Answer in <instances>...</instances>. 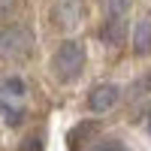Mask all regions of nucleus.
I'll return each instance as SVG.
<instances>
[{
  "mask_svg": "<svg viewBox=\"0 0 151 151\" xmlns=\"http://www.w3.org/2000/svg\"><path fill=\"white\" fill-rule=\"evenodd\" d=\"M85 60H88L85 45L76 42V40H64V42L58 45L55 58H52V76H55L60 85H73V82L82 76Z\"/></svg>",
  "mask_w": 151,
  "mask_h": 151,
  "instance_id": "f257e3e1",
  "label": "nucleus"
},
{
  "mask_svg": "<svg viewBox=\"0 0 151 151\" xmlns=\"http://www.w3.org/2000/svg\"><path fill=\"white\" fill-rule=\"evenodd\" d=\"M36 45L27 24H0V60H24Z\"/></svg>",
  "mask_w": 151,
  "mask_h": 151,
  "instance_id": "f03ea898",
  "label": "nucleus"
},
{
  "mask_svg": "<svg viewBox=\"0 0 151 151\" xmlns=\"http://www.w3.org/2000/svg\"><path fill=\"white\" fill-rule=\"evenodd\" d=\"M82 21V0H55L52 3V24L58 30H76Z\"/></svg>",
  "mask_w": 151,
  "mask_h": 151,
  "instance_id": "7ed1b4c3",
  "label": "nucleus"
},
{
  "mask_svg": "<svg viewBox=\"0 0 151 151\" xmlns=\"http://www.w3.org/2000/svg\"><path fill=\"white\" fill-rule=\"evenodd\" d=\"M118 100H121V88L112 85V82H103V85L91 88V94H88V109L97 112V115H103V112H109Z\"/></svg>",
  "mask_w": 151,
  "mask_h": 151,
  "instance_id": "20e7f679",
  "label": "nucleus"
},
{
  "mask_svg": "<svg viewBox=\"0 0 151 151\" xmlns=\"http://www.w3.org/2000/svg\"><path fill=\"white\" fill-rule=\"evenodd\" d=\"M124 36H127V21H124V15H109V21L100 27V40L106 45H121Z\"/></svg>",
  "mask_w": 151,
  "mask_h": 151,
  "instance_id": "39448f33",
  "label": "nucleus"
},
{
  "mask_svg": "<svg viewBox=\"0 0 151 151\" xmlns=\"http://www.w3.org/2000/svg\"><path fill=\"white\" fill-rule=\"evenodd\" d=\"M133 52L136 55H151V15H142L133 27Z\"/></svg>",
  "mask_w": 151,
  "mask_h": 151,
  "instance_id": "423d86ee",
  "label": "nucleus"
},
{
  "mask_svg": "<svg viewBox=\"0 0 151 151\" xmlns=\"http://www.w3.org/2000/svg\"><path fill=\"white\" fill-rule=\"evenodd\" d=\"M24 100H9V97H0V118H3L9 127H18L24 121Z\"/></svg>",
  "mask_w": 151,
  "mask_h": 151,
  "instance_id": "0eeeda50",
  "label": "nucleus"
},
{
  "mask_svg": "<svg viewBox=\"0 0 151 151\" xmlns=\"http://www.w3.org/2000/svg\"><path fill=\"white\" fill-rule=\"evenodd\" d=\"M100 130V124L97 121H82V124H76V127L67 133V142H70V151H79V145L88 142V136H94Z\"/></svg>",
  "mask_w": 151,
  "mask_h": 151,
  "instance_id": "6e6552de",
  "label": "nucleus"
},
{
  "mask_svg": "<svg viewBox=\"0 0 151 151\" xmlns=\"http://www.w3.org/2000/svg\"><path fill=\"white\" fill-rule=\"evenodd\" d=\"M24 94H27V88H24V82L18 79V76H3V79H0V97L24 100Z\"/></svg>",
  "mask_w": 151,
  "mask_h": 151,
  "instance_id": "1a4fd4ad",
  "label": "nucleus"
},
{
  "mask_svg": "<svg viewBox=\"0 0 151 151\" xmlns=\"http://www.w3.org/2000/svg\"><path fill=\"white\" fill-rule=\"evenodd\" d=\"M148 91H151V73L133 82V88H130V100H139V97H145Z\"/></svg>",
  "mask_w": 151,
  "mask_h": 151,
  "instance_id": "9d476101",
  "label": "nucleus"
},
{
  "mask_svg": "<svg viewBox=\"0 0 151 151\" xmlns=\"http://www.w3.org/2000/svg\"><path fill=\"white\" fill-rule=\"evenodd\" d=\"M18 151H45V142H42V133H36V136H27L21 145H18Z\"/></svg>",
  "mask_w": 151,
  "mask_h": 151,
  "instance_id": "9b49d317",
  "label": "nucleus"
},
{
  "mask_svg": "<svg viewBox=\"0 0 151 151\" xmlns=\"http://www.w3.org/2000/svg\"><path fill=\"white\" fill-rule=\"evenodd\" d=\"M91 151H130V148L124 145L121 139H103V142H97Z\"/></svg>",
  "mask_w": 151,
  "mask_h": 151,
  "instance_id": "f8f14e48",
  "label": "nucleus"
},
{
  "mask_svg": "<svg viewBox=\"0 0 151 151\" xmlns=\"http://www.w3.org/2000/svg\"><path fill=\"white\" fill-rule=\"evenodd\" d=\"M130 9V0H106V12L109 15H124Z\"/></svg>",
  "mask_w": 151,
  "mask_h": 151,
  "instance_id": "ddd939ff",
  "label": "nucleus"
},
{
  "mask_svg": "<svg viewBox=\"0 0 151 151\" xmlns=\"http://www.w3.org/2000/svg\"><path fill=\"white\" fill-rule=\"evenodd\" d=\"M15 3L18 0H0V15H9V12L15 9Z\"/></svg>",
  "mask_w": 151,
  "mask_h": 151,
  "instance_id": "4468645a",
  "label": "nucleus"
},
{
  "mask_svg": "<svg viewBox=\"0 0 151 151\" xmlns=\"http://www.w3.org/2000/svg\"><path fill=\"white\" fill-rule=\"evenodd\" d=\"M145 127H148V133H151V112H148V118H145Z\"/></svg>",
  "mask_w": 151,
  "mask_h": 151,
  "instance_id": "2eb2a0df",
  "label": "nucleus"
}]
</instances>
